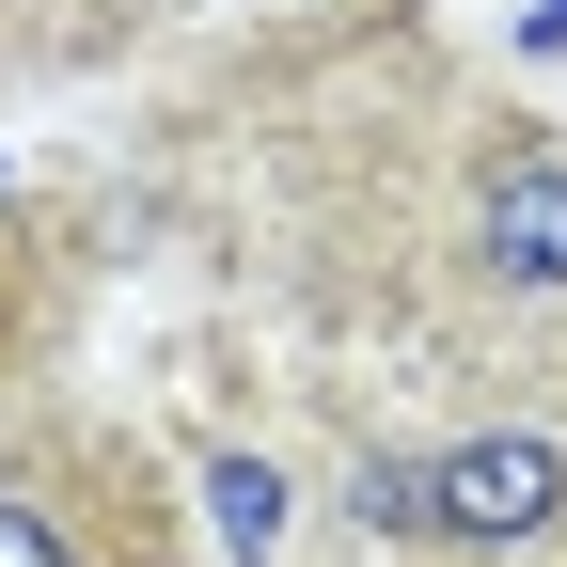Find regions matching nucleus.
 Returning <instances> with one entry per match:
<instances>
[{"instance_id": "f03ea898", "label": "nucleus", "mask_w": 567, "mask_h": 567, "mask_svg": "<svg viewBox=\"0 0 567 567\" xmlns=\"http://www.w3.org/2000/svg\"><path fill=\"white\" fill-rule=\"evenodd\" d=\"M473 284L488 300H567V142H488V174H473Z\"/></svg>"}, {"instance_id": "f257e3e1", "label": "nucleus", "mask_w": 567, "mask_h": 567, "mask_svg": "<svg viewBox=\"0 0 567 567\" xmlns=\"http://www.w3.org/2000/svg\"><path fill=\"white\" fill-rule=\"evenodd\" d=\"M567 520V442L551 425H457L425 457V536L442 551H536Z\"/></svg>"}, {"instance_id": "7ed1b4c3", "label": "nucleus", "mask_w": 567, "mask_h": 567, "mask_svg": "<svg viewBox=\"0 0 567 567\" xmlns=\"http://www.w3.org/2000/svg\"><path fill=\"white\" fill-rule=\"evenodd\" d=\"M205 505H221V551H237V567L284 551V473H268V457H205Z\"/></svg>"}, {"instance_id": "20e7f679", "label": "nucleus", "mask_w": 567, "mask_h": 567, "mask_svg": "<svg viewBox=\"0 0 567 567\" xmlns=\"http://www.w3.org/2000/svg\"><path fill=\"white\" fill-rule=\"evenodd\" d=\"M0 567H80V520L48 488H0Z\"/></svg>"}]
</instances>
